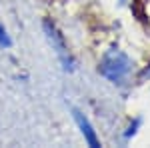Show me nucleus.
<instances>
[{"label": "nucleus", "mask_w": 150, "mask_h": 148, "mask_svg": "<svg viewBox=\"0 0 150 148\" xmlns=\"http://www.w3.org/2000/svg\"><path fill=\"white\" fill-rule=\"evenodd\" d=\"M74 120H76V124H78V128L82 130V134H84V138H86V142L90 144L92 148H98L100 146V142H98V138H96V134H94V130H92V126H90V122L82 116L78 110H74Z\"/></svg>", "instance_id": "obj_1"}, {"label": "nucleus", "mask_w": 150, "mask_h": 148, "mask_svg": "<svg viewBox=\"0 0 150 148\" xmlns=\"http://www.w3.org/2000/svg\"><path fill=\"white\" fill-rule=\"evenodd\" d=\"M0 46H4V48H8V46H12V40L10 36H8V32H6V28L0 24Z\"/></svg>", "instance_id": "obj_2"}]
</instances>
